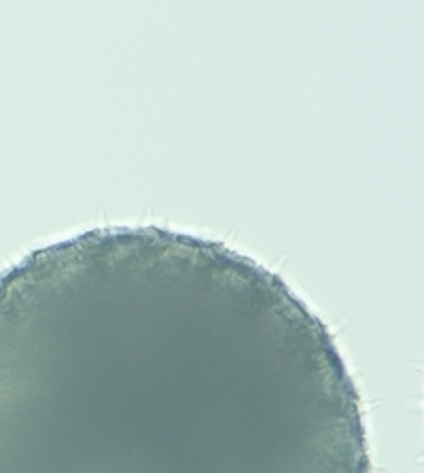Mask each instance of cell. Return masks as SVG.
Returning <instances> with one entry per match:
<instances>
[{
  "label": "cell",
  "instance_id": "cell-1",
  "mask_svg": "<svg viewBox=\"0 0 424 473\" xmlns=\"http://www.w3.org/2000/svg\"><path fill=\"white\" fill-rule=\"evenodd\" d=\"M331 329L219 240L96 227L0 272V473H369Z\"/></svg>",
  "mask_w": 424,
  "mask_h": 473
}]
</instances>
